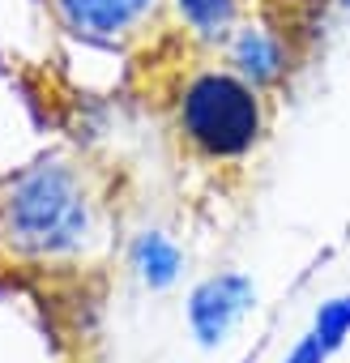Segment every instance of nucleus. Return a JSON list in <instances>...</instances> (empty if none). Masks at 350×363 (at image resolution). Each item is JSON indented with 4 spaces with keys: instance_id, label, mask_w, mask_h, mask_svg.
Segmentation results:
<instances>
[{
    "instance_id": "39448f33",
    "label": "nucleus",
    "mask_w": 350,
    "mask_h": 363,
    "mask_svg": "<svg viewBox=\"0 0 350 363\" xmlns=\"http://www.w3.org/2000/svg\"><path fill=\"white\" fill-rule=\"evenodd\" d=\"M180 13L201 39H231L235 30V0H180Z\"/></svg>"
},
{
    "instance_id": "7ed1b4c3",
    "label": "nucleus",
    "mask_w": 350,
    "mask_h": 363,
    "mask_svg": "<svg viewBox=\"0 0 350 363\" xmlns=\"http://www.w3.org/2000/svg\"><path fill=\"white\" fill-rule=\"evenodd\" d=\"M52 18L81 43L120 48L154 18L158 0H47Z\"/></svg>"
},
{
    "instance_id": "20e7f679",
    "label": "nucleus",
    "mask_w": 350,
    "mask_h": 363,
    "mask_svg": "<svg viewBox=\"0 0 350 363\" xmlns=\"http://www.w3.org/2000/svg\"><path fill=\"white\" fill-rule=\"evenodd\" d=\"M231 73H239L244 82H252L256 90H265L269 82H278L286 73V52L269 30H235L231 35Z\"/></svg>"
},
{
    "instance_id": "f03ea898",
    "label": "nucleus",
    "mask_w": 350,
    "mask_h": 363,
    "mask_svg": "<svg viewBox=\"0 0 350 363\" xmlns=\"http://www.w3.org/2000/svg\"><path fill=\"white\" fill-rule=\"evenodd\" d=\"M175 128L201 158H244L265 133L261 90L231 69H205L175 103Z\"/></svg>"
},
{
    "instance_id": "f257e3e1",
    "label": "nucleus",
    "mask_w": 350,
    "mask_h": 363,
    "mask_svg": "<svg viewBox=\"0 0 350 363\" xmlns=\"http://www.w3.org/2000/svg\"><path fill=\"white\" fill-rule=\"evenodd\" d=\"M115 244V206L94 162L69 150L39 154L0 179V257L39 269L77 274L107 261Z\"/></svg>"
}]
</instances>
